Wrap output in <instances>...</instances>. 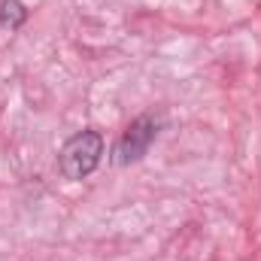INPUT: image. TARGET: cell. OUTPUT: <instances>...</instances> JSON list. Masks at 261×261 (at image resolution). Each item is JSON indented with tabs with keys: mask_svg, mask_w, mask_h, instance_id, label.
Returning <instances> with one entry per match:
<instances>
[{
	"mask_svg": "<svg viewBox=\"0 0 261 261\" xmlns=\"http://www.w3.org/2000/svg\"><path fill=\"white\" fill-rule=\"evenodd\" d=\"M100 158H103V137L91 128L79 130V134H73L61 146V152H58V170H61L64 179L79 182V179H85V176H91L97 170Z\"/></svg>",
	"mask_w": 261,
	"mask_h": 261,
	"instance_id": "obj_1",
	"label": "cell"
},
{
	"mask_svg": "<svg viewBox=\"0 0 261 261\" xmlns=\"http://www.w3.org/2000/svg\"><path fill=\"white\" fill-rule=\"evenodd\" d=\"M158 137V119L152 116H137L128 128L122 130V137L116 140L113 146V164L116 167H128V164H137L146 158L149 146L155 143Z\"/></svg>",
	"mask_w": 261,
	"mask_h": 261,
	"instance_id": "obj_2",
	"label": "cell"
},
{
	"mask_svg": "<svg viewBox=\"0 0 261 261\" xmlns=\"http://www.w3.org/2000/svg\"><path fill=\"white\" fill-rule=\"evenodd\" d=\"M24 21H28V6L21 0H3L0 3V28L18 31Z\"/></svg>",
	"mask_w": 261,
	"mask_h": 261,
	"instance_id": "obj_3",
	"label": "cell"
}]
</instances>
